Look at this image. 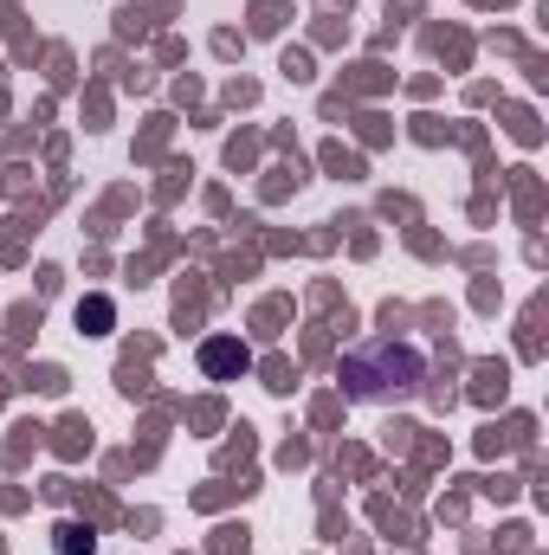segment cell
I'll list each match as a JSON object with an SVG mask.
<instances>
[{
    "instance_id": "obj_1",
    "label": "cell",
    "mask_w": 549,
    "mask_h": 555,
    "mask_svg": "<svg viewBox=\"0 0 549 555\" xmlns=\"http://www.w3.org/2000/svg\"><path fill=\"white\" fill-rule=\"evenodd\" d=\"M420 375H426L420 349L413 343H395V336H375V343H362V349L343 356V388L356 401H413L420 395Z\"/></svg>"
},
{
    "instance_id": "obj_2",
    "label": "cell",
    "mask_w": 549,
    "mask_h": 555,
    "mask_svg": "<svg viewBox=\"0 0 549 555\" xmlns=\"http://www.w3.org/2000/svg\"><path fill=\"white\" fill-rule=\"evenodd\" d=\"M246 362H253L246 343H207V349H201V369H207V375H246Z\"/></svg>"
},
{
    "instance_id": "obj_3",
    "label": "cell",
    "mask_w": 549,
    "mask_h": 555,
    "mask_svg": "<svg viewBox=\"0 0 549 555\" xmlns=\"http://www.w3.org/2000/svg\"><path fill=\"white\" fill-rule=\"evenodd\" d=\"M59 555H91V530H78V524H59Z\"/></svg>"
},
{
    "instance_id": "obj_4",
    "label": "cell",
    "mask_w": 549,
    "mask_h": 555,
    "mask_svg": "<svg viewBox=\"0 0 549 555\" xmlns=\"http://www.w3.org/2000/svg\"><path fill=\"white\" fill-rule=\"evenodd\" d=\"M78 317H85V323H91V330H104V323H111V304H104V297H91V304H85V310H78Z\"/></svg>"
}]
</instances>
